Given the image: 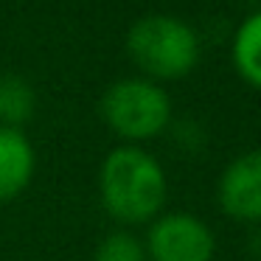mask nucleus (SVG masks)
<instances>
[{"mask_svg":"<svg viewBox=\"0 0 261 261\" xmlns=\"http://www.w3.org/2000/svg\"><path fill=\"white\" fill-rule=\"evenodd\" d=\"M166 171L141 146H118L98 169V194L107 214L121 225H141L160 216L166 205Z\"/></svg>","mask_w":261,"mask_h":261,"instance_id":"f257e3e1","label":"nucleus"},{"mask_svg":"<svg viewBox=\"0 0 261 261\" xmlns=\"http://www.w3.org/2000/svg\"><path fill=\"white\" fill-rule=\"evenodd\" d=\"M132 62L152 82H174L188 76L199 62V40L191 25L171 14H149L126 34Z\"/></svg>","mask_w":261,"mask_h":261,"instance_id":"f03ea898","label":"nucleus"},{"mask_svg":"<svg viewBox=\"0 0 261 261\" xmlns=\"http://www.w3.org/2000/svg\"><path fill=\"white\" fill-rule=\"evenodd\" d=\"M101 118L118 138L138 146L152 141L169 126L171 98L152 79H121L101 96Z\"/></svg>","mask_w":261,"mask_h":261,"instance_id":"7ed1b4c3","label":"nucleus"},{"mask_svg":"<svg viewBox=\"0 0 261 261\" xmlns=\"http://www.w3.org/2000/svg\"><path fill=\"white\" fill-rule=\"evenodd\" d=\"M149 261H214L216 239L214 230L194 214H160L146 230Z\"/></svg>","mask_w":261,"mask_h":261,"instance_id":"20e7f679","label":"nucleus"},{"mask_svg":"<svg viewBox=\"0 0 261 261\" xmlns=\"http://www.w3.org/2000/svg\"><path fill=\"white\" fill-rule=\"evenodd\" d=\"M222 214L236 222H261V149L239 154L216 182Z\"/></svg>","mask_w":261,"mask_h":261,"instance_id":"39448f33","label":"nucleus"},{"mask_svg":"<svg viewBox=\"0 0 261 261\" xmlns=\"http://www.w3.org/2000/svg\"><path fill=\"white\" fill-rule=\"evenodd\" d=\"M34 169V146L23 135V129L0 126V202L23 194L31 186Z\"/></svg>","mask_w":261,"mask_h":261,"instance_id":"423d86ee","label":"nucleus"},{"mask_svg":"<svg viewBox=\"0 0 261 261\" xmlns=\"http://www.w3.org/2000/svg\"><path fill=\"white\" fill-rule=\"evenodd\" d=\"M233 65L250 87L261 90V12L250 14L233 37Z\"/></svg>","mask_w":261,"mask_h":261,"instance_id":"0eeeda50","label":"nucleus"},{"mask_svg":"<svg viewBox=\"0 0 261 261\" xmlns=\"http://www.w3.org/2000/svg\"><path fill=\"white\" fill-rule=\"evenodd\" d=\"M37 107L34 87L17 73H0V126L20 129L29 124Z\"/></svg>","mask_w":261,"mask_h":261,"instance_id":"6e6552de","label":"nucleus"},{"mask_svg":"<svg viewBox=\"0 0 261 261\" xmlns=\"http://www.w3.org/2000/svg\"><path fill=\"white\" fill-rule=\"evenodd\" d=\"M93 261H149L146 247L138 236H132L129 230H113L110 236H104L96 247Z\"/></svg>","mask_w":261,"mask_h":261,"instance_id":"1a4fd4ad","label":"nucleus"}]
</instances>
